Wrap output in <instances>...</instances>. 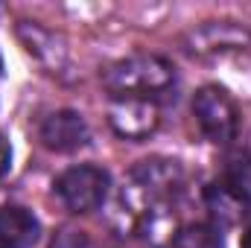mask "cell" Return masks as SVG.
<instances>
[{
	"instance_id": "cell-1",
	"label": "cell",
	"mask_w": 251,
	"mask_h": 248,
	"mask_svg": "<svg viewBox=\"0 0 251 248\" xmlns=\"http://www.w3.org/2000/svg\"><path fill=\"white\" fill-rule=\"evenodd\" d=\"M102 85L114 99H149L176 85V67L164 56H128L102 73Z\"/></svg>"
},
{
	"instance_id": "cell-2",
	"label": "cell",
	"mask_w": 251,
	"mask_h": 248,
	"mask_svg": "<svg viewBox=\"0 0 251 248\" xmlns=\"http://www.w3.org/2000/svg\"><path fill=\"white\" fill-rule=\"evenodd\" d=\"M108 187H111L108 173L100 167H91V164L70 167L56 178V193L64 201V207L73 213L100 210L108 198Z\"/></svg>"
},
{
	"instance_id": "cell-3",
	"label": "cell",
	"mask_w": 251,
	"mask_h": 248,
	"mask_svg": "<svg viewBox=\"0 0 251 248\" xmlns=\"http://www.w3.org/2000/svg\"><path fill=\"white\" fill-rule=\"evenodd\" d=\"M193 114L210 143L228 146L237 137V108L222 88H201L193 99Z\"/></svg>"
},
{
	"instance_id": "cell-4",
	"label": "cell",
	"mask_w": 251,
	"mask_h": 248,
	"mask_svg": "<svg viewBox=\"0 0 251 248\" xmlns=\"http://www.w3.org/2000/svg\"><path fill=\"white\" fill-rule=\"evenodd\" d=\"M108 123L126 140H143L158 128V108L149 99H114Z\"/></svg>"
},
{
	"instance_id": "cell-5",
	"label": "cell",
	"mask_w": 251,
	"mask_h": 248,
	"mask_svg": "<svg viewBox=\"0 0 251 248\" xmlns=\"http://www.w3.org/2000/svg\"><path fill=\"white\" fill-rule=\"evenodd\" d=\"M38 134H41V143L53 152H76V149L88 146V140H91V128L85 123V117L79 111H67V108L44 117Z\"/></svg>"
},
{
	"instance_id": "cell-6",
	"label": "cell",
	"mask_w": 251,
	"mask_h": 248,
	"mask_svg": "<svg viewBox=\"0 0 251 248\" xmlns=\"http://www.w3.org/2000/svg\"><path fill=\"white\" fill-rule=\"evenodd\" d=\"M193 53H216V50H240L251 44V32L234 21H207L204 26L190 32Z\"/></svg>"
},
{
	"instance_id": "cell-7",
	"label": "cell",
	"mask_w": 251,
	"mask_h": 248,
	"mask_svg": "<svg viewBox=\"0 0 251 248\" xmlns=\"http://www.w3.org/2000/svg\"><path fill=\"white\" fill-rule=\"evenodd\" d=\"M41 237L38 219L18 204L0 207V248H32Z\"/></svg>"
},
{
	"instance_id": "cell-8",
	"label": "cell",
	"mask_w": 251,
	"mask_h": 248,
	"mask_svg": "<svg viewBox=\"0 0 251 248\" xmlns=\"http://www.w3.org/2000/svg\"><path fill=\"white\" fill-rule=\"evenodd\" d=\"M131 178L149 198H161V196L176 193L181 187L184 175H181V167L176 161H143L134 167Z\"/></svg>"
},
{
	"instance_id": "cell-9",
	"label": "cell",
	"mask_w": 251,
	"mask_h": 248,
	"mask_svg": "<svg viewBox=\"0 0 251 248\" xmlns=\"http://www.w3.org/2000/svg\"><path fill=\"white\" fill-rule=\"evenodd\" d=\"M207 207H210V213L216 219H222L225 225H231V222H237V219L246 216L249 201L240 198L225 181H216V184L207 187Z\"/></svg>"
},
{
	"instance_id": "cell-10",
	"label": "cell",
	"mask_w": 251,
	"mask_h": 248,
	"mask_svg": "<svg viewBox=\"0 0 251 248\" xmlns=\"http://www.w3.org/2000/svg\"><path fill=\"white\" fill-rule=\"evenodd\" d=\"M173 248H222V234L213 225H187L176 234Z\"/></svg>"
},
{
	"instance_id": "cell-11",
	"label": "cell",
	"mask_w": 251,
	"mask_h": 248,
	"mask_svg": "<svg viewBox=\"0 0 251 248\" xmlns=\"http://www.w3.org/2000/svg\"><path fill=\"white\" fill-rule=\"evenodd\" d=\"M50 248H94V243H91V237H88L85 231L64 228V231L56 234V240H53V246Z\"/></svg>"
},
{
	"instance_id": "cell-12",
	"label": "cell",
	"mask_w": 251,
	"mask_h": 248,
	"mask_svg": "<svg viewBox=\"0 0 251 248\" xmlns=\"http://www.w3.org/2000/svg\"><path fill=\"white\" fill-rule=\"evenodd\" d=\"M9 158H12V152H9V146H6V143L0 140V175H3L6 170H9Z\"/></svg>"
},
{
	"instance_id": "cell-13",
	"label": "cell",
	"mask_w": 251,
	"mask_h": 248,
	"mask_svg": "<svg viewBox=\"0 0 251 248\" xmlns=\"http://www.w3.org/2000/svg\"><path fill=\"white\" fill-rule=\"evenodd\" d=\"M243 248H251V228L243 234Z\"/></svg>"
}]
</instances>
